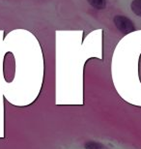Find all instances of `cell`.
<instances>
[{"label": "cell", "instance_id": "1", "mask_svg": "<svg viewBox=\"0 0 141 149\" xmlns=\"http://www.w3.org/2000/svg\"><path fill=\"white\" fill-rule=\"evenodd\" d=\"M113 22L116 28L123 34H128L134 30V24L128 17L125 16L114 17Z\"/></svg>", "mask_w": 141, "mask_h": 149}, {"label": "cell", "instance_id": "2", "mask_svg": "<svg viewBox=\"0 0 141 149\" xmlns=\"http://www.w3.org/2000/svg\"><path fill=\"white\" fill-rule=\"evenodd\" d=\"M86 1L97 10H103L106 7V0H86Z\"/></svg>", "mask_w": 141, "mask_h": 149}, {"label": "cell", "instance_id": "3", "mask_svg": "<svg viewBox=\"0 0 141 149\" xmlns=\"http://www.w3.org/2000/svg\"><path fill=\"white\" fill-rule=\"evenodd\" d=\"M131 9L134 15L141 17V0H133L131 3Z\"/></svg>", "mask_w": 141, "mask_h": 149}]
</instances>
